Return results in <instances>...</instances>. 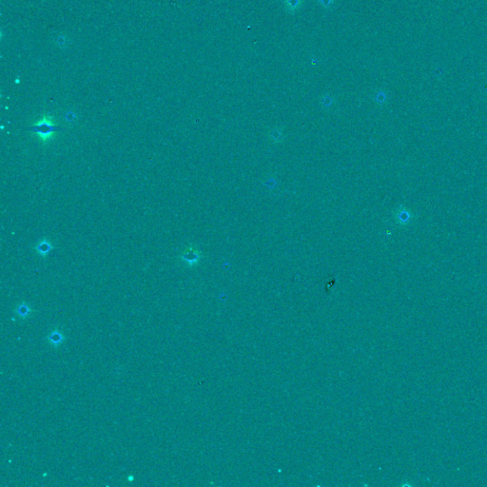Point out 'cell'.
<instances>
[{
	"instance_id": "cell-1",
	"label": "cell",
	"mask_w": 487,
	"mask_h": 487,
	"mask_svg": "<svg viewBox=\"0 0 487 487\" xmlns=\"http://www.w3.org/2000/svg\"><path fill=\"white\" fill-rule=\"evenodd\" d=\"M28 131L41 140L43 144L47 145L56 138L57 132H61L62 128L56 124L55 119L51 115L45 114L43 117L31 126Z\"/></svg>"
},
{
	"instance_id": "cell-3",
	"label": "cell",
	"mask_w": 487,
	"mask_h": 487,
	"mask_svg": "<svg viewBox=\"0 0 487 487\" xmlns=\"http://www.w3.org/2000/svg\"><path fill=\"white\" fill-rule=\"evenodd\" d=\"M52 250H53V245L48 239H42L35 245V251H36V253L41 257L48 256Z\"/></svg>"
},
{
	"instance_id": "cell-6",
	"label": "cell",
	"mask_w": 487,
	"mask_h": 487,
	"mask_svg": "<svg viewBox=\"0 0 487 487\" xmlns=\"http://www.w3.org/2000/svg\"><path fill=\"white\" fill-rule=\"evenodd\" d=\"M30 312H31V308L29 307V306H27L26 304H21L19 306H17L15 308V313L17 314L20 318H27L29 315H30Z\"/></svg>"
},
{
	"instance_id": "cell-2",
	"label": "cell",
	"mask_w": 487,
	"mask_h": 487,
	"mask_svg": "<svg viewBox=\"0 0 487 487\" xmlns=\"http://www.w3.org/2000/svg\"><path fill=\"white\" fill-rule=\"evenodd\" d=\"M202 258V254L200 251L193 246H189L186 248L180 255V259L184 264L188 266H193L200 262Z\"/></svg>"
},
{
	"instance_id": "cell-5",
	"label": "cell",
	"mask_w": 487,
	"mask_h": 487,
	"mask_svg": "<svg viewBox=\"0 0 487 487\" xmlns=\"http://www.w3.org/2000/svg\"><path fill=\"white\" fill-rule=\"evenodd\" d=\"M270 138L272 140V142L274 144L281 143L284 139V134L282 132V129L281 128H275V129L272 130L270 132Z\"/></svg>"
},
{
	"instance_id": "cell-4",
	"label": "cell",
	"mask_w": 487,
	"mask_h": 487,
	"mask_svg": "<svg viewBox=\"0 0 487 487\" xmlns=\"http://www.w3.org/2000/svg\"><path fill=\"white\" fill-rule=\"evenodd\" d=\"M48 340H49L50 344L54 347H58L62 344L63 341H64V334L60 330L58 329H56L54 331L51 332V334L48 336Z\"/></svg>"
}]
</instances>
